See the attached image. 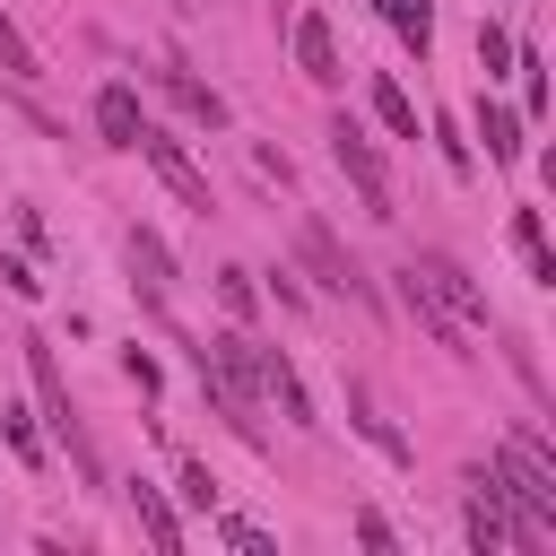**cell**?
Masks as SVG:
<instances>
[{
    "label": "cell",
    "mask_w": 556,
    "mask_h": 556,
    "mask_svg": "<svg viewBox=\"0 0 556 556\" xmlns=\"http://www.w3.org/2000/svg\"><path fill=\"white\" fill-rule=\"evenodd\" d=\"M0 443H9L26 469H43V434H35V417H26V408H0Z\"/></svg>",
    "instance_id": "obj_19"
},
{
    "label": "cell",
    "mask_w": 556,
    "mask_h": 556,
    "mask_svg": "<svg viewBox=\"0 0 556 556\" xmlns=\"http://www.w3.org/2000/svg\"><path fill=\"white\" fill-rule=\"evenodd\" d=\"M478 61H486V78H504L513 70V35L504 26H478Z\"/></svg>",
    "instance_id": "obj_23"
},
{
    "label": "cell",
    "mask_w": 556,
    "mask_h": 556,
    "mask_svg": "<svg viewBox=\"0 0 556 556\" xmlns=\"http://www.w3.org/2000/svg\"><path fill=\"white\" fill-rule=\"evenodd\" d=\"M217 304H226L235 321H252V304H261V287H252V269H217Z\"/></svg>",
    "instance_id": "obj_22"
},
{
    "label": "cell",
    "mask_w": 556,
    "mask_h": 556,
    "mask_svg": "<svg viewBox=\"0 0 556 556\" xmlns=\"http://www.w3.org/2000/svg\"><path fill=\"white\" fill-rule=\"evenodd\" d=\"M513 70H521V113L539 122V113H547V61H539V52L521 43V52H513Z\"/></svg>",
    "instance_id": "obj_20"
},
{
    "label": "cell",
    "mask_w": 556,
    "mask_h": 556,
    "mask_svg": "<svg viewBox=\"0 0 556 556\" xmlns=\"http://www.w3.org/2000/svg\"><path fill=\"white\" fill-rule=\"evenodd\" d=\"M434 148H443V165H452V174H469V165H478V156H469V139H460L452 122H434Z\"/></svg>",
    "instance_id": "obj_25"
},
{
    "label": "cell",
    "mask_w": 556,
    "mask_h": 556,
    "mask_svg": "<svg viewBox=\"0 0 556 556\" xmlns=\"http://www.w3.org/2000/svg\"><path fill=\"white\" fill-rule=\"evenodd\" d=\"M130 513H139V530H148V539H156L165 556L182 547V513H174V504H165L156 486H130Z\"/></svg>",
    "instance_id": "obj_15"
},
{
    "label": "cell",
    "mask_w": 556,
    "mask_h": 556,
    "mask_svg": "<svg viewBox=\"0 0 556 556\" xmlns=\"http://www.w3.org/2000/svg\"><path fill=\"white\" fill-rule=\"evenodd\" d=\"M356 539H365V547H374V556H391V547H400V539H391V521H382V513H374V504H365V513H356Z\"/></svg>",
    "instance_id": "obj_26"
},
{
    "label": "cell",
    "mask_w": 556,
    "mask_h": 556,
    "mask_svg": "<svg viewBox=\"0 0 556 556\" xmlns=\"http://www.w3.org/2000/svg\"><path fill=\"white\" fill-rule=\"evenodd\" d=\"M156 87H165V96H174V104H182L200 130H226V96H217L208 78H191L182 61H156Z\"/></svg>",
    "instance_id": "obj_8"
},
{
    "label": "cell",
    "mask_w": 556,
    "mask_h": 556,
    "mask_svg": "<svg viewBox=\"0 0 556 556\" xmlns=\"http://www.w3.org/2000/svg\"><path fill=\"white\" fill-rule=\"evenodd\" d=\"M0 70H9L17 87H35V78H43V61H35V43L9 26V9H0Z\"/></svg>",
    "instance_id": "obj_18"
},
{
    "label": "cell",
    "mask_w": 556,
    "mask_h": 556,
    "mask_svg": "<svg viewBox=\"0 0 556 556\" xmlns=\"http://www.w3.org/2000/svg\"><path fill=\"white\" fill-rule=\"evenodd\" d=\"M295 261H304V269H313L330 295H356V304H374V278L356 269V252H348V243H339L321 217H304V226H295Z\"/></svg>",
    "instance_id": "obj_3"
},
{
    "label": "cell",
    "mask_w": 556,
    "mask_h": 556,
    "mask_svg": "<svg viewBox=\"0 0 556 556\" xmlns=\"http://www.w3.org/2000/svg\"><path fill=\"white\" fill-rule=\"evenodd\" d=\"M348 417H356V434H365V443H374L382 460H400V469L417 460V452H408V434H400V426H391V417L374 408V391H365V382H348Z\"/></svg>",
    "instance_id": "obj_12"
},
{
    "label": "cell",
    "mask_w": 556,
    "mask_h": 556,
    "mask_svg": "<svg viewBox=\"0 0 556 556\" xmlns=\"http://www.w3.org/2000/svg\"><path fill=\"white\" fill-rule=\"evenodd\" d=\"M182 504H191V513H208V504H217V478H208L200 460H182Z\"/></svg>",
    "instance_id": "obj_24"
},
{
    "label": "cell",
    "mask_w": 556,
    "mask_h": 556,
    "mask_svg": "<svg viewBox=\"0 0 556 556\" xmlns=\"http://www.w3.org/2000/svg\"><path fill=\"white\" fill-rule=\"evenodd\" d=\"M139 156L156 165V182H165V191H174V200H182L191 217H208V208H217V200H208V174L191 165V148H182L174 130H156V122H139Z\"/></svg>",
    "instance_id": "obj_4"
},
{
    "label": "cell",
    "mask_w": 556,
    "mask_h": 556,
    "mask_svg": "<svg viewBox=\"0 0 556 556\" xmlns=\"http://www.w3.org/2000/svg\"><path fill=\"white\" fill-rule=\"evenodd\" d=\"M400 313H408V321H417L434 348H452V356H478V348H469V330H460V321H452V313L426 295V278H417V269H400Z\"/></svg>",
    "instance_id": "obj_7"
},
{
    "label": "cell",
    "mask_w": 556,
    "mask_h": 556,
    "mask_svg": "<svg viewBox=\"0 0 556 556\" xmlns=\"http://www.w3.org/2000/svg\"><path fill=\"white\" fill-rule=\"evenodd\" d=\"M26 348V374H35V408H43V426H52V443L70 452V469L87 478V486H104V460H96V434L78 426V408H70V382H61V365H52V339L35 330V339H17Z\"/></svg>",
    "instance_id": "obj_1"
},
{
    "label": "cell",
    "mask_w": 556,
    "mask_h": 556,
    "mask_svg": "<svg viewBox=\"0 0 556 556\" xmlns=\"http://www.w3.org/2000/svg\"><path fill=\"white\" fill-rule=\"evenodd\" d=\"M217 539H226L235 556H278V539H269L261 521H243V513H226V521H217Z\"/></svg>",
    "instance_id": "obj_21"
},
{
    "label": "cell",
    "mask_w": 556,
    "mask_h": 556,
    "mask_svg": "<svg viewBox=\"0 0 556 556\" xmlns=\"http://www.w3.org/2000/svg\"><path fill=\"white\" fill-rule=\"evenodd\" d=\"M365 96H374V122H382L391 139H417V104H408V87H400L391 70H374V87H365Z\"/></svg>",
    "instance_id": "obj_14"
},
{
    "label": "cell",
    "mask_w": 556,
    "mask_h": 556,
    "mask_svg": "<svg viewBox=\"0 0 556 556\" xmlns=\"http://www.w3.org/2000/svg\"><path fill=\"white\" fill-rule=\"evenodd\" d=\"M330 156H339V174L356 182L365 217H382V226H391V217H400V200H391V165H382V148H374V139H365V130H356L348 113L330 122Z\"/></svg>",
    "instance_id": "obj_2"
},
{
    "label": "cell",
    "mask_w": 556,
    "mask_h": 556,
    "mask_svg": "<svg viewBox=\"0 0 556 556\" xmlns=\"http://www.w3.org/2000/svg\"><path fill=\"white\" fill-rule=\"evenodd\" d=\"M408 269L426 278V295H434V304H443V313H452L460 330H486V321H495V313H486V287H478V278H469V269H460L452 252H417Z\"/></svg>",
    "instance_id": "obj_5"
},
{
    "label": "cell",
    "mask_w": 556,
    "mask_h": 556,
    "mask_svg": "<svg viewBox=\"0 0 556 556\" xmlns=\"http://www.w3.org/2000/svg\"><path fill=\"white\" fill-rule=\"evenodd\" d=\"M261 391L278 400V417H287V426H321V417H313V391H304V374L287 365V348H261Z\"/></svg>",
    "instance_id": "obj_9"
},
{
    "label": "cell",
    "mask_w": 556,
    "mask_h": 556,
    "mask_svg": "<svg viewBox=\"0 0 556 556\" xmlns=\"http://www.w3.org/2000/svg\"><path fill=\"white\" fill-rule=\"evenodd\" d=\"M139 122H148V113H139V96H130L122 78L96 87V139H104V148H139Z\"/></svg>",
    "instance_id": "obj_11"
},
{
    "label": "cell",
    "mask_w": 556,
    "mask_h": 556,
    "mask_svg": "<svg viewBox=\"0 0 556 556\" xmlns=\"http://www.w3.org/2000/svg\"><path fill=\"white\" fill-rule=\"evenodd\" d=\"M374 9H382V26H391L408 52H426V43H434V0H374Z\"/></svg>",
    "instance_id": "obj_16"
},
{
    "label": "cell",
    "mask_w": 556,
    "mask_h": 556,
    "mask_svg": "<svg viewBox=\"0 0 556 556\" xmlns=\"http://www.w3.org/2000/svg\"><path fill=\"white\" fill-rule=\"evenodd\" d=\"M0 278H9V295H43V278H35L26 261H0Z\"/></svg>",
    "instance_id": "obj_27"
},
{
    "label": "cell",
    "mask_w": 556,
    "mask_h": 556,
    "mask_svg": "<svg viewBox=\"0 0 556 556\" xmlns=\"http://www.w3.org/2000/svg\"><path fill=\"white\" fill-rule=\"evenodd\" d=\"M182 9H200V0H182Z\"/></svg>",
    "instance_id": "obj_28"
},
{
    "label": "cell",
    "mask_w": 556,
    "mask_h": 556,
    "mask_svg": "<svg viewBox=\"0 0 556 556\" xmlns=\"http://www.w3.org/2000/svg\"><path fill=\"white\" fill-rule=\"evenodd\" d=\"M478 139H486V156H495V165H521V122H513L495 96L478 104Z\"/></svg>",
    "instance_id": "obj_17"
},
{
    "label": "cell",
    "mask_w": 556,
    "mask_h": 556,
    "mask_svg": "<svg viewBox=\"0 0 556 556\" xmlns=\"http://www.w3.org/2000/svg\"><path fill=\"white\" fill-rule=\"evenodd\" d=\"M130 287H139V304H165L174 295V252L148 226H130Z\"/></svg>",
    "instance_id": "obj_10"
},
{
    "label": "cell",
    "mask_w": 556,
    "mask_h": 556,
    "mask_svg": "<svg viewBox=\"0 0 556 556\" xmlns=\"http://www.w3.org/2000/svg\"><path fill=\"white\" fill-rule=\"evenodd\" d=\"M287 35H295V70H304L313 87H339V78H348V70H339V35H330V17H321V9H304Z\"/></svg>",
    "instance_id": "obj_6"
},
{
    "label": "cell",
    "mask_w": 556,
    "mask_h": 556,
    "mask_svg": "<svg viewBox=\"0 0 556 556\" xmlns=\"http://www.w3.org/2000/svg\"><path fill=\"white\" fill-rule=\"evenodd\" d=\"M504 235H513V252L530 261V278H539V287H556V252H547V217H539V208H513V217H504Z\"/></svg>",
    "instance_id": "obj_13"
}]
</instances>
